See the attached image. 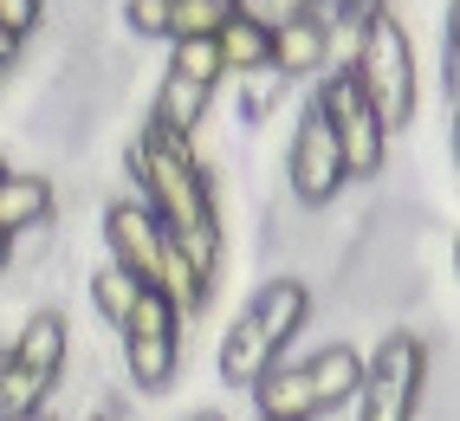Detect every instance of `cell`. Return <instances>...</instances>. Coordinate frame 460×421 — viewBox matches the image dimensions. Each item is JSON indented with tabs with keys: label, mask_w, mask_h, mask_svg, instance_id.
<instances>
[{
	"label": "cell",
	"mask_w": 460,
	"mask_h": 421,
	"mask_svg": "<svg viewBox=\"0 0 460 421\" xmlns=\"http://www.w3.org/2000/svg\"><path fill=\"white\" fill-rule=\"evenodd\" d=\"M331 52H337V33L318 26V20H305L298 7H286L279 20H272V58H266V66L279 72L286 84L292 78H318L331 66Z\"/></svg>",
	"instance_id": "obj_11"
},
{
	"label": "cell",
	"mask_w": 460,
	"mask_h": 421,
	"mask_svg": "<svg viewBox=\"0 0 460 421\" xmlns=\"http://www.w3.org/2000/svg\"><path fill=\"white\" fill-rule=\"evenodd\" d=\"M240 13V0H169V13H163V39H214L221 26Z\"/></svg>",
	"instance_id": "obj_14"
},
{
	"label": "cell",
	"mask_w": 460,
	"mask_h": 421,
	"mask_svg": "<svg viewBox=\"0 0 460 421\" xmlns=\"http://www.w3.org/2000/svg\"><path fill=\"white\" fill-rule=\"evenodd\" d=\"M214 58H221V78L266 72V58H272V26L253 20V13H234L221 33H214Z\"/></svg>",
	"instance_id": "obj_13"
},
{
	"label": "cell",
	"mask_w": 460,
	"mask_h": 421,
	"mask_svg": "<svg viewBox=\"0 0 460 421\" xmlns=\"http://www.w3.org/2000/svg\"><path fill=\"white\" fill-rule=\"evenodd\" d=\"M0 33L20 39V46H33L46 33V0H0Z\"/></svg>",
	"instance_id": "obj_18"
},
{
	"label": "cell",
	"mask_w": 460,
	"mask_h": 421,
	"mask_svg": "<svg viewBox=\"0 0 460 421\" xmlns=\"http://www.w3.org/2000/svg\"><path fill=\"white\" fill-rule=\"evenodd\" d=\"M7 169H13V162H7V156H0V175H7Z\"/></svg>",
	"instance_id": "obj_23"
},
{
	"label": "cell",
	"mask_w": 460,
	"mask_h": 421,
	"mask_svg": "<svg viewBox=\"0 0 460 421\" xmlns=\"http://www.w3.org/2000/svg\"><path fill=\"white\" fill-rule=\"evenodd\" d=\"M363 382V350L350 338H337L312 356H286L253 382V402L266 421H324L337 415Z\"/></svg>",
	"instance_id": "obj_4"
},
{
	"label": "cell",
	"mask_w": 460,
	"mask_h": 421,
	"mask_svg": "<svg viewBox=\"0 0 460 421\" xmlns=\"http://www.w3.org/2000/svg\"><path fill=\"white\" fill-rule=\"evenodd\" d=\"M7 364L26 370V376H40V382H52V389L66 382V364H72V324H66V311H52V305L26 311L20 338L7 344Z\"/></svg>",
	"instance_id": "obj_10"
},
{
	"label": "cell",
	"mask_w": 460,
	"mask_h": 421,
	"mask_svg": "<svg viewBox=\"0 0 460 421\" xmlns=\"http://www.w3.org/2000/svg\"><path fill=\"white\" fill-rule=\"evenodd\" d=\"M84 292H91V305H98V318H104L111 330L124 324V318L137 311V298H143V285H137L130 273H117L111 259H98V266H91V279H84Z\"/></svg>",
	"instance_id": "obj_15"
},
{
	"label": "cell",
	"mask_w": 460,
	"mask_h": 421,
	"mask_svg": "<svg viewBox=\"0 0 460 421\" xmlns=\"http://www.w3.org/2000/svg\"><path fill=\"white\" fill-rule=\"evenodd\" d=\"M7 266H13V240H0V279H7Z\"/></svg>",
	"instance_id": "obj_20"
},
{
	"label": "cell",
	"mask_w": 460,
	"mask_h": 421,
	"mask_svg": "<svg viewBox=\"0 0 460 421\" xmlns=\"http://www.w3.org/2000/svg\"><path fill=\"white\" fill-rule=\"evenodd\" d=\"M312 110L324 117V130L337 136V156H344V182H376L389 169V130L376 124V110L363 104L350 66H324Z\"/></svg>",
	"instance_id": "obj_6"
},
{
	"label": "cell",
	"mask_w": 460,
	"mask_h": 421,
	"mask_svg": "<svg viewBox=\"0 0 460 421\" xmlns=\"http://www.w3.org/2000/svg\"><path fill=\"white\" fill-rule=\"evenodd\" d=\"M428 396V344L415 330H383L376 350L363 356V382L350 396V421H415Z\"/></svg>",
	"instance_id": "obj_5"
},
{
	"label": "cell",
	"mask_w": 460,
	"mask_h": 421,
	"mask_svg": "<svg viewBox=\"0 0 460 421\" xmlns=\"http://www.w3.org/2000/svg\"><path fill=\"white\" fill-rule=\"evenodd\" d=\"M305 318H312V279L305 273H266V285L234 311L227 338H221V356H214L221 382L253 389L272 364L292 356V338L305 330Z\"/></svg>",
	"instance_id": "obj_1"
},
{
	"label": "cell",
	"mask_w": 460,
	"mask_h": 421,
	"mask_svg": "<svg viewBox=\"0 0 460 421\" xmlns=\"http://www.w3.org/2000/svg\"><path fill=\"white\" fill-rule=\"evenodd\" d=\"M260 421H266V415H260Z\"/></svg>",
	"instance_id": "obj_25"
},
{
	"label": "cell",
	"mask_w": 460,
	"mask_h": 421,
	"mask_svg": "<svg viewBox=\"0 0 460 421\" xmlns=\"http://www.w3.org/2000/svg\"><path fill=\"white\" fill-rule=\"evenodd\" d=\"M58 215V182L46 169H7L0 175V240H26L52 227Z\"/></svg>",
	"instance_id": "obj_12"
},
{
	"label": "cell",
	"mask_w": 460,
	"mask_h": 421,
	"mask_svg": "<svg viewBox=\"0 0 460 421\" xmlns=\"http://www.w3.org/2000/svg\"><path fill=\"white\" fill-rule=\"evenodd\" d=\"M0 356H7V350H0Z\"/></svg>",
	"instance_id": "obj_24"
},
{
	"label": "cell",
	"mask_w": 460,
	"mask_h": 421,
	"mask_svg": "<svg viewBox=\"0 0 460 421\" xmlns=\"http://www.w3.org/2000/svg\"><path fill=\"white\" fill-rule=\"evenodd\" d=\"M117 356H124V376L137 396H169L175 376H181V318L163 305L156 292L137 298V311L117 324Z\"/></svg>",
	"instance_id": "obj_7"
},
{
	"label": "cell",
	"mask_w": 460,
	"mask_h": 421,
	"mask_svg": "<svg viewBox=\"0 0 460 421\" xmlns=\"http://www.w3.org/2000/svg\"><path fill=\"white\" fill-rule=\"evenodd\" d=\"M189 421H227V415H221V408H201V415H189Z\"/></svg>",
	"instance_id": "obj_22"
},
{
	"label": "cell",
	"mask_w": 460,
	"mask_h": 421,
	"mask_svg": "<svg viewBox=\"0 0 460 421\" xmlns=\"http://www.w3.org/2000/svg\"><path fill=\"white\" fill-rule=\"evenodd\" d=\"M52 396H58L52 382L26 376V370H13L7 356H0V421H13V415H33V408H46Z\"/></svg>",
	"instance_id": "obj_16"
},
{
	"label": "cell",
	"mask_w": 460,
	"mask_h": 421,
	"mask_svg": "<svg viewBox=\"0 0 460 421\" xmlns=\"http://www.w3.org/2000/svg\"><path fill=\"white\" fill-rule=\"evenodd\" d=\"M124 169L137 175V201L156 215L163 233H195L208 221H221V201H214V175L195 156V143L163 136V130H137L124 143Z\"/></svg>",
	"instance_id": "obj_2"
},
{
	"label": "cell",
	"mask_w": 460,
	"mask_h": 421,
	"mask_svg": "<svg viewBox=\"0 0 460 421\" xmlns=\"http://www.w3.org/2000/svg\"><path fill=\"white\" fill-rule=\"evenodd\" d=\"M344 66H350V78H357L363 104L376 110V124L395 136V130H402L409 117H415V98H421L415 39H409V26L395 20V0L357 20V46H350Z\"/></svg>",
	"instance_id": "obj_3"
},
{
	"label": "cell",
	"mask_w": 460,
	"mask_h": 421,
	"mask_svg": "<svg viewBox=\"0 0 460 421\" xmlns=\"http://www.w3.org/2000/svg\"><path fill=\"white\" fill-rule=\"evenodd\" d=\"M104 259L117 266V273H130L143 292L156 285V259H163V227L156 215L137 201V195H117L104 201Z\"/></svg>",
	"instance_id": "obj_9"
},
{
	"label": "cell",
	"mask_w": 460,
	"mask_h": 421,
	"mask_svg": "<svg viewBox=\"0 0 460 421\" xmlns=\"http://www.w3.org/2000/svg\"><path fill=\"white\" fill-rule=\"evenodd\" d=\"M163 72H175V78H195V84H221V58H214V39H175Z\"/></svg>",
	"instance_id": "obj_17"
},
{
	"label": "cell",
	"mask_w": 460,
	"mask_h": 421,
	"mask_svg": "<svg viewBox=\"0 0 460 421\" xmlns=\"http://www.w3.org/2000/svg\"><path fill=\"white\" fill-rule=\"evenodd\" d=\"M344 156H337V136L324 130V117L305 104L298 124H292V143H286V201L305 207V215H318L344 195Z\"/></svg>",
	"instance_id": "obj_8"
},
{
	"label": "cell",
	"mask_w": 460,
	"mask_h": 421,
	"mask_svg": "<svg viewBox=\"0 0 460 421\" xmlns=\"http://www.w3.org/2000/svg\"><path fill=\"white\" fill-rule=\"evenodd\" d=\"M20 58H26V46H20V39H7V33H0V72H13V66H20Z\"/></svg>",
	"instance_id": "obj_19"
},
{
	"label": "cell",
	"mask_w": 460,
	"mask_h": 421,
	"mask_svg": "<svg viewBox=\"0 0 460 421\" xmlns=\"http://www.w3.org/2000/svg\"><path fill=\"white\" fill-rule=\"evenodd\" d=\"M13 421H58L52 408H33V415H13Z\"/></svg>",
	"instance_id": "obj_21"
}]
</instances>
